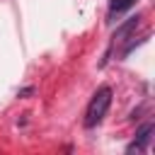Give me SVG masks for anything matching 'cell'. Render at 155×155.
<instances>
[{
	"label": "cell",
	"instance_id": "1",
	"mask_svg": "<svg viewBox=\"0 0 155 155\" xmlns=\"http://www.w3.org/2000/svg\"><path fill=\"white\" fill-rule=\"evenodd\" d=\"M109 104H111V87H99V90L94 92V97L90 99V104H87V111H85V126H87V128L97 126V124L104 119Z\"/></svg>",
	"mask_w": 155,
	"mask_h": 155
},
{
	"label": "cell",
	"instance_id": "2",
	"mask_svg": "<svg viewBox=\"0 0 155 155\" xmlns=\"http://www.w3.org/2000/svg\"><path fill=\"white\" fill-rule=\"evenodd\" d=\"M150 136H153V124H143V126L138 128V133H136V140H133L126 150H128V153H140V150H145L148 143H150Z\"/></svg>",
	"mask_w": 155,
	"mask_h": 155
},
{
	"label": "cell",
	"instance_id": "3",
	"mask_svg": "<svg viewBox=\"0 0 155 155\" xmlns=\"http://www.w3.org/2000/svg\"><path fill=\"white\" fill-rule=\"evenodd\" d=\"M133 2H136V0H109V12H111V15H114V12H124V10H128Z\"/></svg>",
	"mask_w": 155,
	"mask_h": 155
},
{
	"label": "cell",
	"instance_id": "4",
	"mask_svg": "<svg viewBox=\"0 0 155 155\" xmlns=\"http://www.w3.org/2000/svg\"><path fill=\"white\" fill-rule=\"evenodd\" d=\"M27 94H31V87H24V90L19 92V97H27Z\"/></svg>",
	"mask_w": 155,
	"mask_h": 155
}]
</instances>
